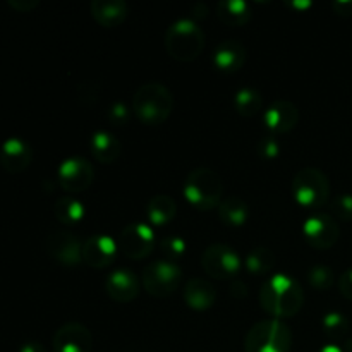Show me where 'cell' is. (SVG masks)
<instances>
[{"instance_id": "1", "label": "cell", "mask_w": 352, "mask_h": 352, "mask_svg": "<svg viewBox=\"0 0 352 352\" xmlns=\"http://www.w3.org/2000/svg\"><path fill=\"white\" fill-rule=\"evenodd\" d=\"M260 305L275 320L292 318L305 305V292L291 275L277 274L260 289Z\"/></svg>"}, {"instance_id": "2", "label": "cell", "mask_w": 352, "mask_h": 352, "mask_svg": "<svg viewBox=\"0 0 352 352\" xmlns=\"http://www.w3.org/2000/svg\"><path fill=\"white\" fill-rule=\"evenodd\" d=\"M174 95L162 82H144L136 89L133 112L144 126H160L174 110Z\"/></svg>"}, {"instance_id": "3", "label": "cell", "mask_w": 352, "mask_h": 352, "mask_svg": "<svg viewBox=\"0 0 352 352\" xmlns=\"http://www.w3.org/2000/svg\"><path fill=\"white\" fill-rule=\"evenodd\" d=\"M184 196L199 212L219 208L223 196L222 177L208 167L195 168L184 182Z\"/></svg>"}, {"instance_id": "4", "label": "cell", "mask_w": 352, "mask_h": 352, "mask_svg": "<svg viewBox=\"0 0 352 352\" xmlns=\"http://www.w3.org/2000/svg\"><path fill=\"white\" fill-rule=\"evenodd\" d=\"M205 48V33L195 19H179L165 33V50L174 60L192 62Z\"/></svg>"}, {"instance_id": "5", "label": "cell", "mask_w": 352, "mask_h": 352, "mask_svg": "<svg viewBox=\"0 0 352 352\" xmlns=\"http://www.w3.org/2000/svg\"><path fill=\"white\" fill-rule=\"evenodd\" d=\"M292 332L280 320L254 323L244 339L246 352H291Z\"/></svg>"}, {"instance_id": "6", "label": "cell", "mask_w": 352, "mask_h": 352, "mask_svg": "<svg viewBox=\"0 0 352 352\" xmlns=\"http://www.w3.org/2000/svg\"><path fill=\"white\" fill-rule=\"evenodd\" d=\"M292 195L302 208L318 210L330 198V181L320 168L305 167L292 179Z\"/></svg>"}, {"instance_id": "7", "label": "cell", "mask_w": 352, "mask_h": 352, "mask_svg": "<svg viewBox=\"0 0 352 352\" xmlns=\"http://www.w3.org/2000/svg\"><path fill=\"white\" fill-rule=\"evenodd\" d=\"M182 280V270L177 263L157 260L146 265L141 277L143 289L153 298H168L177 291Z\"/></svg>"}, {"instance_id": "8", "label": "cell", "mask_w": 352, "mask_h": 352, "mask_svg": "<svg viewBox=\"0 0 352 352\" xmlns=\"http://www.w3.org/2000/svg\"><path fill=\"white\" fill-rule=\"evenodd\" d=\"M201 267L212 278L229 280L239 274L243 261L239 254L227 244H212L203 251Z\"/></svg>"}, {"instance_id": "9", "label": "cell", "mask_w": 352, "mask_h": 352, "mask_svg": "<svg viewBox=\"0 0 352 352\" xmlns=\"http://www.w3.org/2000/svg\"><path fill=\"white\" fill-rule=\"evenodd\" d=\"M57 179L60 188L69 195L85 192L95 179V168L86 158L71 157L60 164L57 170Z\"/></svg>"}, {"instance_id": "10", "label": "cell", "mask_w": 352, "mask_h": 352, "mask_svg": "<svg viewBox=\"0 0 352 352\" xmlns=\"http://www.w3.org/2000/svg\"><path fill=\"white\" fill-rule=\"evenodd\" d=\"M302 236L306 243L320 251L330 250L339 241L340 229L337 220L327 213H316L302 223Z\"/></svg>"}, {"instance_id": "11", "label": "cell", "mask_w": 352, "mask_h": 352, "mask_svg": "<svg viewBox=\"0 0 352 352\" xmlns=\"http://www.w3.org/2000/svg\"><path fill=\"white\" fill-rule=\"evenodd\" d=\"M82 244L74 234L58 230L50 234L45 241V251L55 263L62 267H78L82 263Z\"/></svg>"}, {"instance_id": "12", "label": "cell", "mask_w": 352, "mask_h": 352, "mask_svg": "<svg viewBox=\"0 0 352 352\" xmlns=\"http://www.w3.org/2000/svg\"><path fill=\"white\" fill-rule=\"evenodd\" d=\"M155 248V234L150 226L143 222L129 223L120 232L119 250L131 260H144Z\"/></svg>"}, {"instance_id": "13", "label": "cell", "mask_w": 352, "mask_h": 352, "mask_svg": "<svg viewBox=\"0 0 352 352\" xmlns=\"http://www.w3.org/2000/svg\"><path fill=\"white\" fill-rule=\"evenodd\" d=\"M55 352H91L93 351V333L82 323H65L54 333Z\"/></svg>"}, {"instance_id": "14", "label": "cell", "mask_w": 352, "mask_h": 352, "mask_svg": "<svg viewBox=\"0 0 352 352\" xmlns=\"http://www.w3.org/2000/svg\"><path fill=\"white\" fill-rule=\"evenodd\" d=\"M33 160V150L21 138L12 136L0 146V165L9 174H21L26 170Z\"/></svg>"}, {"instance_id": "15", "label": "cell", "mask_w": 352, "mask_h": 352, "mask_svg": "<svg viewBox=\"0 0 352 352\" xmlns=\"http://www.w3.org/2000/svg\"><path fill=\"white\" fill-rule=\"evenodd\" d=\"M263 122L272 134L291 133L299 122V110L289 100H277L263 113Z\"/></svg>"}, {"instance_id": "16", "label": "cell", "mask_w": 352, "mask_h": 352, "mask_svg": "<svg viewBox=\"0 0 352 352\" xmlns=\"http://www.w3.org/2000/svg\"><path fill=\"white\" fill-rule=\"evenodd\" d=\"M117 256V246L113 239L109 236H91L85 241L82 244V263H86L91 268H102L110 267L116 261Z\"/></svg>"}, {"instance_id": "17", "label": "cell", "mask_w": 352, "mask_h": 352, "mask_svg": "<svg viewBox=\"0 0 352 352\" xmlns=\"http://www.w3.org/2000/svg\"><path fill=\"white\" fill-rule=\"evenodd\" d=\"M105 289L109 298H112L116 302H131L140 294L141 284L133 272L120 268L107 277Z\"/></svg>"}, {"instance_id": "18", "label": "cell", "mask_w": 352, "mask_h": 352, "mask_svg": "<svg viewBox=\"0 0 352 352\" xmlns=\"http://www.w3.org/2000/svg\"><path fill=\"white\" fill-rule=\"evenodd\" d=\"M248 58V50L241 41L237 40H226L215 48L213 54V65L220 72H236L244 65Z\"/></svg>"}, {"instance_id": "19", "label": "cell", "mask_w": 352, "mask_h": 352, "mask_svg": "<svg viewBox=\"0 0 352 352\" xmlns=\"http://www.w3.org/2000/svg\"><path fill=\"white\" fill-rule=\"evenodd\" d=\"M93 19L103 28H117L127 19V3L124 0H93L89 3Z\"/></svg>"}, {"instance_id": "20", "label": "cell", "mask_w": 352, "mask_h": 352, "mask_svg": "<svg viewBox=\"0 0 352 352\" xmlns=\"http://www.w3.org/2000/svg\"><path fill=\"white\" fill-rule=\"evenodd\" d=\"M184 301L195 311H206L217 301V291L206 278L195 277L186 284Z\"/></svg>"}, {"instance_id": "21", "label": "cell", "mask_w": 352, "mask_h": 352, "mask_svg": "<svg viewBox=\"0 0 352 352\" xmlns=\"http://www.w3.org/2000/svg\"><path fill=\"white\" fill-rule=\"evenodd\" d=\"M89 148H91V155L95 157V160L105 165L113 164L122 153V144H120L119 138L109 131H96L89 141Z\"/></svg>"}, {"instance_id": "22", "label": "cell", "mask_w": 352, "mask_h": 352, "mask_svg": "<svg viewBox=\"0 0 352 352\" xmlns=\"http://www.w3.org/2000/svg\"><path fill=\"white\" fill-rule=\"evenodd\" d=\"M217 17L226 26L239 28L250 23L251 7L244 0H222L217 6Z\"/></svg>"}, {"instance_id": "23", "label": "cell", "mask_w": 352, "mask_h": 352, "mask_svg": "<svg viewBox=\"0 0 352 352\" xmlns=\"http://www.w3.org/2000/svg\"><path fill=\"white\" fill-rule=\"evenodd\" d=\"M177 215V205L168 195H155L146 206V217L151 226L164 227Z\"/></svg>"}, {"instance_id": "24", "label": "cell", "mask_w": 352, "mask_h": 352, "mask_svg": "<svg viewBox=\"0 0 352 352\" xmlns=\"http://www.w3.org/2000/svg\"><path fill=\"white\" fill-rule=\"evenodd\" d=\"M219 219L223 226L241 227L250 219V206L244 199L230 196V198L222 199L219 205Z\"/></svg>"}, {"instance_id": "25", "label": "cell", "mask_w": 352, "mask_h": 352, "mask_svg": "<svg viewBox=\"0 0 352 352\" xmlns=\"http://www.w3.org/2000/svg\"><path fill=\"white\" fill-rule=\"evenodd\" d=\"M54 215L64 226H76L85 219V205L74 196H62L55 201Z\"/></svg>"}, {"instance_id": "26", "label": "cell", "mask_w": 352, "mask_h": 352, "mask_svg": "<svg viewBox=\"0 0 352 352\" xmlns=\"http://www.w3.org/2000/svg\"><path fill=\"white\" fill-rule=\"evenodd\" d=\"M244 267L254 277H263L268 275L275 267V254L268 248H254L246 254Z\"/></svg>"}, {"instance_id": "27", "label": "cell", "mask_w": 352, "mask_h": 352, "mask_svg": "<svg viewBox=\"0 0 352 352\" xmlns=\"http://www.w3.org/2000/svg\"><path fill=\"white\" fill-rule=\"evenodd\" d=\"M234 109L241 117H256L263 110V98H261L260 91L254 88H243L236 93L234 98Z\"/></svg>"}, {"instance_id": "28", "label": "cell", "mask_w": 352, "mask_h": 352, "mask_svg": "<svg viewBox=\"0 0 352 352\" xmlns=\"http://www.w3.org/2000/svg\"><path fill=\"white\" fill-rule=\"evenodd\" d=\"M322 330L330 340H342L349 333V320L342 313H327L322 320Z\"/></svg>"}, {"instance_id": "29", "label": "cell", "mask_w": 352, "mask_h": 352, "mask_svg": "<svg viewBox=\"0 0 352 352\" xmlns=\"http://www.w3.org/2000/svg\"><path fill=\"white\" fill-rule=\"evenodd\" d=\"M160 250L165 254V258H167V261L177 263V261L184 258L186 251H188V244L179 236H165L160 241Z\"/></svg>"}, {"instance_id": "30", "label": "cell", "mask_w": 352, "mask_h": 352, "mask_svg": "<svg viewBox=\"0 0 352 352\" xmlns=\"http://www.w3.org/2000/svg\"><path fill=\"white\" fill-rule=\"evenodd\" d=\"M308 282L316 291H329V289H332L333 282H336V274L330 267L318 265V267H313L308 272Z\"/></svg>"}, {"instance_id": "31", "label": "cell", "mask_w": 352, "mask_h": 352, "mask_svg": "<svg viewBox=\"0 0 352 352\" xmlns=\"http://www.w3.org/2000/svg\"><path fill=\"white\" fill-rule=\"evenodd\" d=\"M332 213L337 220L352 222V195L344 192V195L336 196L332 201Z\"/></svg>"}, {"instance_id": "32", "label": "cell", "mask_w": 352, "mask_h": 352, "mask_svg": "<svg viewBox=\"0 0 352 352\" xmlns=\"http://www.w3.org/2000/svg\"><path fill=\"white\" fill-rule=\"evenodd\" d=\"M258 155L265 160H274L280 155V143H278L277 138L272 134V136H265L263 140L258 143Z\"/></svg>"}, {"instance_id": "33", "label": "cell", "mask_w": 352, "mask_h": 352, "mask_svg": "<svg viewBox=\"0 0 352 352\" xmlns=\"http://www.w3.org/2000/svg\"><path fill=\"white\" fill-rule=\"evenodd\" d=\"M107 116H109V120L112 124H116V126H124V124H127V120H129L131 113H129V109H127L124 103L117 102L110 107Z\"/></svg>"}, {"instance_id": "34", "label": "cell", "mask_w": 352, "mask_h": 352, "mask_svg": "<svg viewBox=\"0 0 352 352\" xmlns=\"http://www.w3.org/2000/svg\"><path fill=\"white\" fill-rule=\"evenodd\" d=\"M339 291L344 298L352 301V268L344 272L339 277Z\"/></svg>"}, {"instance_id": "35", "label": "cell", "mask_w": 352, "mask_h": 352, "mask_svg": "<svg viewBox=\"0 0 352 352\" xmlns=\"http://www.w3.org/2000/svg\"><path fill=\"white\" fill-rule=\"evenodd\" d=\"M7 3H9L12 9L19 10V12H30V10H33L34 7L40 6L38 0H9Z\"/></svg>"}, {"instance_id": "36", "label": "cell", "mask_w": 352, "mask_h": 352, "mask_svg": "<svg viewBox=\"0 0 352 352\" xmlns=\"http://www.w3.org/2000/svg\"><path fill=\"white\" fill-rule=\"evenodd\" d=\"M332 9L337 16H352V0H336L332 2Z\"/></svg>"}, {"instance_id": "37", "label": "cell", "mask_w": 352, "mask_h": 352, "mask_svg": "<svg viewBox=\"0 0 352 352\" xmlns=\"http://www.w3.org/2000/svg\"><path fill=\"white\" fill-rule=\"evenodd\" d=\"M230 296L236 299H243L248 296V287L241 280H234L232 287H230Z\"/></svg>"}, {"instance_id": "38", "label": "cell", "mask_w": 352, "mask_h": 352, "mask_svg": "<svg viewBox=\"0 0 352 352\" xmlns=\"http://www.w3.org/2000/svg\"><path fill=\"white\" fill-rule=\"evenodd\" d=\"M19 352H47V349H45L40 342H34V340H31V342L23 344V346L19 347Z\"/></svg>"}, {"instance_id": "39", "label": "cell", "mask_w": 352, "mask_h": 352, "mask_svg": "<svg viewBox=\"0 0 352 352\" xmlns=\"http://www.w3.org/2000/svg\"><path fill=\"white\" fill-rule=\"evenodd\" d=\"M318 352H344L342 347L336 346V344H327L325 347H322Z\"/></svg>"}, {"instance_id": "40", "label": "cell", "mask_w": 352, "mask_h": 352, "mask_svg": "<svg viewBox=\"0 0 352 352\" xmlns=\"http://www.w3.org/2000/svg\"><path fill=\"white\" fill-rule=\"evenodd\" d=\"M344 352H352V337H347L344 342Z\"/></svg>"}]
</instances>
